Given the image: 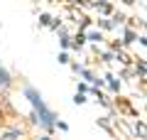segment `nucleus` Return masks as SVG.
Returning a JSON list of instances; mask_svg holds the SVG:
<instances>
[{
    "label": "nucleus",
    "mask_w": 147,
    "mask_h": 140,
    "mask_svg": "<svg viewBox=\"0 0 147 140\" xmlns=\"http://www.w3.org/2000/svg\"><path fill=\"white\" fill-rule=\"evenodd\" d=\"M0 140H20V133H15V130H10V133H5Z\"/></svg>",
    "instance_id": "obj_3"
},
{
    "label": "nucleus",
    "mask_w": 147,
    "mask_h": 140,
    "mask_svg": "<svg viewBox=\"0 0 147 140\" xmlns=\"http://www.w3.org/2000/svg\"><path fill=\"white\" fill-rule=\"evenodd\" d=\"M7 84H10V76H7L5 69H0V86H7Z\"/></svg>",
    "instance_id": "obj_2"
},
{
    "label": "nucleus",
    "mask_w": 147,
    "mask_h": 140,
    "mask_svg": "<svg viewBox=\"0 0 147 140\" xmlns=\"http://www.w3.org/2000/svg\"><path fill=\"white\" fill-rule=\"evenodd\" d=\"M27 96H30V101H32V103H34V108L39 111V118H42V123H44V125H47V128H49V125H52V118H54V116L49 113L47 108H44L42 99H39V93H37V91H32V88H27Z\"/></svg>",
    "instance_id": "obj_1"
}]
</instances>
